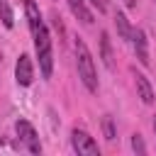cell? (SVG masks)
Instances as JSON below:
<instances>
[{
    "instance_id": "obj_11",
    "label": "cell",
    "mask_w": 156,
    "mask_h": 156,
    "mask_svg": "<svg viewBox=\"0 0 156 156\" xmlns=\"http://www.w3.org/2000/svg\"><path fill=\"white\" fill-rule=\"evenodd\" d=\"M115 24H117V32H119V37L124 39V41H129V37H132V27H129V20L124 17V12H115Z\"/></svg>"
},
{
    "instance_id": "obj_1",
    "label": "cell",
    "mask_w": 156,
    "mask_h": 156,
    "mask_svg": "<svg viewBox=\"0 0 156 156\" xmlns=\"http://www.w3.org/2000/svg\"><path fill=\"white\" fill-rule=\"evenodd\" d=\"M32 37H34V49H37V58H39L41 76H44V78H51L54 56H51V37H49L46 24L41 22L39 27H34V29H32Z\"/></svg>"
},
{
    "instance_id": "obj_16",
    "label": "cell",
    "mask_w": 156,
    "mask_h": 156,
    "mask_svg": "<svg viewBox=\"0 0 156 156\" xmlns=\"http://www.w3.org/2000/svg\"><path fill=\"white\" fill-rule=\"evenodd\" d=\"M154 132H156V117H154Z\"/></svg>"
},
{
    "instance_id": "obj_4",
    "label": "cell",
    "mask_w": 156,
    "mask_h": 156,
    "mask_svg": "<svg viewBox=\"0 0 156 156\" xmlns=\"http://www.w3.org/2000/svg\"><path fill=\"white\" fill-rule=\"evenodd\" d=\"M15 132H17L20 141L27 146V151H29V154H41V144H39V136H37L34 127H32L27 119H17V122H15Z\"/></svg>"
},
{
    "instance_id": "obj_8",
    "label": "cell",
    "mask_w": 156,
    "mask_h": 156,
    "mask_svg": "<svg viewBox=\"0 0 156 156\" xmlns=\"http://www.w3.org/2000/svg\"><path fill=\"white\" fill-rule=\"evenodd\" d=\"M68 7H71V12H73L83 24H90V22H93V15H90V10L85 7V0H68Z\"/></svg>"
},
{
    "instance_id": "obj_14",
    "label": "cell",
    "mask_w": 156,
    "mask_h": 156,
    "mask_svg": "<svg viewBox=\"0 0 156 156\" xmlns=\"http://www.w3.org/2000/svg\"><path fill=\"white\" fill-rule=\"evenodd\" d=\"M132 149H134V154H146V144H144V139L139 134L132 136Z\"/></svg>"
},
{
    "instance_id": "obj_6",
    "label": "cell",
    "mask_w": 156,
    "mask_h": 156,
    "mask_svg": "<svg viewBox=\"0 0 156 156\" xmlns=\"http://www.w3.org/2000/svg\"><path fill=\"white\" fill-rule=\"evenodd\" d=\"M129 41H132V46H134V54H136V58L144 63V66H149V44H146V34L141 32V29H132V37H129Z\"/></svg>"
},
{
    "instance_id": "obj_9",
    "label": "cell",
    "mask_w": 156,
    "mask_h": 156,
    "mask_svg": "<svg viewBox=\"0 0 156 156\" xmlns=\"http://www.w3.org/2000/svg\"><path fill=\"white\" fill-rule=\"evenodd\" d=\"M100 56H102V63H105L107 68H112V66H115L112 46H110V34H107V32H102V34H100Z\"/></svg>"
},
{
    "instance_id": "obj_13",
    "label": "cell",
    "mask_w": 156,
    "mask_h": 156,
    "mask_svg": "<svg viewBox=\"0 0 156 156\" xmlns=\"http://www.w3.org/2000/svg\"><path fill=\"white\" fill-rule=\"evenodd\" d=\"M102 132H105V139H110V141L115 139V124H112V119H110V117H105V119H102Z\"/></svg>"
},
{
    "instance_id": "obj_15",
    "label": "cell",
    "mask_w": 156,
    "mask_h": 156,
    "mask_svg": "<svg viewBox=\"0 0 156 156\" xmlns=\"http://www.w3.org/2000/svg\"><path fill=\"white\" fill-rule=\"evenodd\" d=\"M90 5H93L100 15H102V12H107V7H110V5H107V0H90Z\"/></svg>"
},
{
    "instance_id": "obj_2",
    "label": "cell",
    "mask_w": 156,
    "mask_h": 156,
    "mask_svg": "<svg viewBox=\"0 0 156 156\" xmlns=\"http://www.w3.org/2000/svg\"><path fill=\"white\" fill-rule=\"evenodd\" d=\"M76 66H78V78L83 80V85L95 93L98 90V76H95V63H93V54L85 46L83 39H76Z\"/></svg>"
},
{
    "instance_id": "obj_12",
    "label": "cell",
    "mask_w": 156,
    "mask_h": 156,
    "mask_svg": "<svg viewBox=\"0 0 156 156\" xmlns=\"http://www.w3.org/2000/svg\"><path fill=\"white\" fill-rule=\"evenodd\" d=\"M0 22H2L7 29H12V24H15L12 7H10V2H7V0H0Z\"/></svg>"
},
{
    "instance_id": "obj_3",
    "label": "cell",
    "mask_w": 156,
    "mask_h": 156,
    "mask_svg": "<svg viewBox=\"0 0 156 156\" xmlns=\"http://www.w3.org/2000/svg\"><path fill=\"white\" fill-rule=\"evenodd\" d=\"M71 144H73V151H76L78 156H98V154H100L95 139H93L85 129H78V127H76V129L71 132Z\"/></svg>"
},
{
    "instance_id": "obj_10",
    "label": "cell",
    "mask_w": 156,
    "mask_h": 156,
    "mask_svg": "<svg viewBox=\"0 0 156 156\" xmlns=\"http://www.w3.org/2000/svg\"><path fill=\"white\" fill-rule=\"evenodd\" d=\"M24 12H27V22H29V29H34V27H39L44 20H41V15H39V7L34 5V0H24Z\"/></svg>"
},
{
    "instance_id": "obj_5",
    "label": "cell",
    "mask_w": 156,
    "mask_h": 156,
    "mask_svg": "<svg viewBox=\"0 0 156 156\" xmlns=\"http://www.w3.org/2000/svg\"><path fill=\"white\" fill-rule=\"evenodd\" d=\"M15 78H17V83H20V85H29V83L34 80L32 58H29L27 54H22V56L17 58V63H15Z\"/></svg>"
},
{
    "instance_id": "obj_7",
    "label": "cell",
    "mask_w": 156,
    "mask_h": 156,
    "mask_svg": "<svg viewBox=\"0 0 156 156\" xmlns=\"http://www.w3.org/2000/svg\"><path fill=\"white\" fill-rule=\"evenodd\" d=\"M134 83H136V93H139L141 102L151 105V102H154V88H151L149 78H146L144 73H134Z\"/></svg>"
}]
</instances>
